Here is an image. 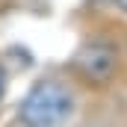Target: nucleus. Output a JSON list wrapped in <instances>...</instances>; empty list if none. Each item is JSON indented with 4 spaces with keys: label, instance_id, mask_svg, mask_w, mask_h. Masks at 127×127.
Returning <instances> with one entry per match:
<instances>
[{
    "label": "nucleus",
    "instance_id": "1",
    "mask_svg": "<svg viewBox=\"0 0 127 127\" xmlns=\"http://www.w3.org/2000/svg\"><path fill=\"white\" fill-rule=\"evenodd\" d=\"M77 109V97L71 86L53 77L35 80L18 103V124L21 127H65Z\"/></svg>",
    "mask_w": 127,
    "mask_h": 127
},
{
    "label": "nucleus",
    "instance_id": "3",
    "mask_svg": "<svg viewBox=\"0 0 127 127\" xmlns=\"http://www.w3.org/2000/svg\"><path fill=\"white\" fill-rule=\"evenodd\" d=\"M6 89H9V74H6V68L0 62V100L6 97Z\"/></svg>",
    "mask_w": 127,
    "mask_h": 127
},
{
    "label": "nucleus",
    "instance_id": "2",
    "mask_svg": "<svg viewBox=\"0 0 127 127\" xmlns=\"http://www.w3.org/2000/svg\"><path fill=\"white\" fill-rule=\"evenodd\" d=\"M71 68L89 86H106L118 71V50L109 41H86L74 53Z\"/></svg>",
    "mask_w": 127,
    "mask_h": 127
}]
</instances>
